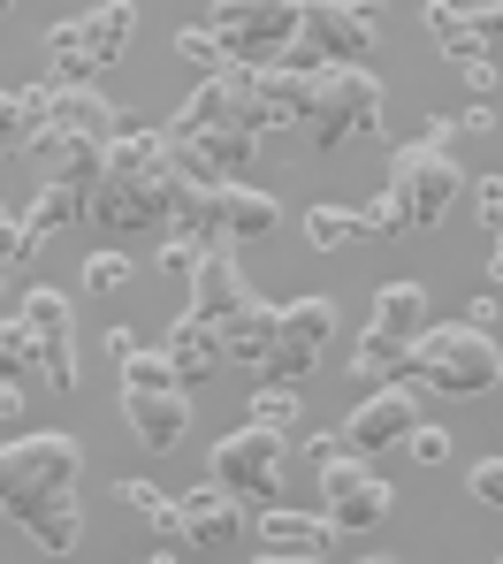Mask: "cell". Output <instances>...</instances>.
<instances>
[{
  "label": "cell",
  "instance_id": "1",
  "mask_svg": "<svg viewBox=\"0 0 503 564\" xmlns=\"http://www.w3.org/2000/svg\"><path fill=\"white\" fill-rule=\"evenodd\" d=\"M107 351H114V375H122V420L138 427V443H145V451H176V443L192 435V389L176 381L168 351H138L130 328H114Z\"/></svg>",
  "mask_w": 503,
  "mask_h": 564
},
{
  "label": "cell",
  "instance_id": "2",
  "mask_svg": "<svg viewBox=\"0 0 503 564\" xmlns=\"http://www.w3.org/2000/svg\"><path fill=\"white\" fill-rule=\"evenodd\" d=\"M77 473H85V451H77L69 435H54V427L15 435V443L0 451V519H15V527H23L39 503L77 496Z\"/></svg>",
  "mask_w": 503,
  "mask_h": 564
},
{
  "label": "cell",
  "instance_id": "3",
  "mask_svg": "<svg viewBox=\"0 0 503 564\" xmlns=\"http://www.w3.org/2000/svg\"><path fill=\"white\" fill-rule=\"evenodd\" d=\"M206 31L229 54V69H275L305 39V8L298 0H221L206 8Z\"/></svg>",
  "mask_w": 503,
  "mask_h": 564
},
{
  "label": "cell",
  "instance_id": "4",
  "mask_svg": "<svg viewBox=\"0 0 503 564\" xmlns=\"http://www.w3.org/2000/svg\"><path fill=\"white\" fill-rule=\"evenodd\" d=\"M503 381V351L481 336V328H466V321H435L419 344H412V389H435V397H481V389H496Z\"/></svg>",
  "mask_w": 503,
  "mask_h": 564
},
{
  "label": "cell",
  "instance_id": "5",
  "mask_svg": "<svg viewBox=\"0 0 503 564\" xmlns=\"http://www.w3.org/2000/svg\"><path fill=\"white\" fill-rule=\"evenodd\" d=\"M305 130H313V153H336L351 138H374L382 130V85L367 69H313Z\"/></svg>",
  "mask_w": 503,
  "mask_h": 564
},
{
  "label": "cell",
  "instance_id": "6",
  "mask_svg": "<svg viewBox=\"0 0 503 564\" xmlns=\"http://www.w3.org/2000/svg\"><path fill=\"white\" fill-rule=\"evenodd\" d=\"M283 466H291V443H283V435L237 427V435L214 443V488L237 496L244 511H275V503H283Z\"/></svg>",
  "mask_w": 503,
  "mask_h": 564
},
{
  "label": "cell",
  "instance_id": "7",
  "mask_svg": "<svg viewBox=\"0 0 503 564\" xmlns=\"http://www.w3.org/2000/svg\"><path fill=\"white\" fill-rule=\"evenodd\" d=\"M390 191H397V206H404V229H435V221L466 198V176H458L450 153H435L427 138H412V145H397Z\"/></svg>",
  "mask_w": 503,
  "mask_h": 564
},
{
  "label": "cell",
  "instance_id": "8",
  "mask_svg": "<svg viewBox=\"0 0 503 564\" xmlns=\"http://www.w3.org/2000/svg\"><path fill=\"white\" fill-rule=\"evenodd\" d=\"M390 480L367 466L359 451H336V458H320V511H328V527L336 534H367V527H382L390 519Z\"/></svg>",
  "mask_w": 503,
  "mask_h": 564
},
{
  "label": "cell",
  "instance_id": "9",
  "mask_svg": "<svg viewBox=\"0 0 503 564\" xmlns=\"http://www.w3.org/2000/svg\"><path fill=\"white\" fill-rule=\"evenodd\" d=\"M374 39H382L374 8H359V0H313V8H305V39H298V46L320 62V69H367Z\"/></svg>",
  "mask_w": 503,
  "mask_h": 564
},
{
  "label": "cell",
  "instance_id": "10",
  "mask_svg": "<svg viewBox=\"0 0 503 564\" xmlns=\"http://www.w3.org/2000/svg\"><path fill=\"white\" fill-rule=\"evenodd\" d=\"M328 336H336V297H291L283 305V328H275V359L260 367V381H275V389L305 381L320 367Z\"/></svg>",
  "mask_w": 503,
  "mask_h": 564
},
{
  "label": "cell",
  "instance_id": "11",
  "mask_svg": "<svg viewBox=\"0 0 503 564\" xmlns=\"http://www.w3.org/2000/svg\"><path fill=\"white\" fill-rule=\"evenodd\" d=\"M15 321L31 328V351H39V381H46L54 397H69V389H77V351H69V290H54V282L23 290Z\"/></svg>",
  "mask_w": 503,
  "mask_h": 564
},
{
  "label": "cell",
  "instance_id": "12",
  "mask_svg": "<svg viewBox=\"0 0 503 564\" xmlns=\"http://www.w3.org/2000/svg\"><path fill=\"white\" fill-rule=\"evenodd\" d=\"M161 176H168V153H161ZM161 176H122V169H107L100 191L85 198V221L107 229V237H145V229H161V221H168Z\"/></svg>",
  "mask_w": 503,
  "mask_h": 564
},
{
  "label": "cell",
  "instance_id": "13",
  "mask_svg": "<svg viewBox=\"0 0 503 564\" xmlns=\"http://www.w3.org/2000/svg\"><path fill=\"white\" fill-rule=\"evenodd\" d=\"M419 427V389H374L351 420H343V451H397L404 435Z\"/></svg>",
  "mask_w": 503,
  "mask_h": 564
},
{
  "label": "cell",
  "instance_id": "14",
  "mask_svg": "<svg viewBox=\"0 0 503 564\" xmlns=\"http://www.w3.org/2000/svg\"><path fill=\"white\" fill-rule=\"evenodd\" d=\"M176 511H184V550H176V557H192V550L214 557V550H229V542L244 534V503H237V496H221L214 480L192 488V496H176Z\"/></svg>",
  "mask_w": 503,
  "mask_h": 564
},
{
  "label": "cell",
  "instance_id": "15",
  "mask_svg": "<svg viewBox=\"0 0 503 564\" xmlns=\"http://www.w3.org/2000/svg\"><path fill=\"white\" fill-rule=\"evenodd\" d=\"M69 23V39H77V54L107 69V62H122L130 54V39H138V8L130 0H100V8H85V15H62Z\"/></svg>",
  "mask_w": 503,
  "mask_h": 564
},
{
  "label": "cell",
  "instance_id": "16",
  "mask_svg": "<svg viewBox=\"0 0 503 564\" xmlns=\"http://www.w3.org/2000/svg\"><path fill=\"white\" fill-rule=\"evenodd\" d=\"M168 367H176L184 389H199V381H214V367H229V359H221V328L199 321L192 305H184V313H176V328H168Z\"/></svg>",
  "mask_w": 503,
  "mask_h": 564
},
{
  "label": "cell",
  "instance_id": "17",
  "mask_svg": "<svg viewBox=\"0 0 503 564\" xmlns=\"http://www.w3.org/2000/svg\"><path fill=\"white\" fill-rule=\"evenodd\" d=\"M328 542H336V527L320 519V511H260V557H328Z\"/></svg>",
  "mask_w": 503,
  "mask_h": 564
},
{
  "label": "cell",
  "instance_id": "18",
  "mask_svg": "<svg viewBox=\"0 0 503 564\" xmlns=\"http://www.w3.org/2000/svg\"><path fill=\"white\" fill-rule=\"evenodd\" d=\"M275 328H283V305H267V297H244V313L237 321H221V359H237V367H267L275 359Z\"/></svg>",
  "mask_w": 503,
  "mask_h": 564
},
{
  "label": "cell",
  "instance_id": "19",
  "mask_svg": "<svg viewBox=\"0 0 503 564\" xmlns=\"http://www.w3.org/2000/svg\"><path fill=\"white\" fill-rule=\"evenodd\" d=\"M244 297H252V290H244V275H237L229 245H221V252H206L199 275H192V313L221 328V321H237V313H244Z\"/></svg>",
  "mask_w": 503,
  "mask_h": 564
},
{
  "label": "cell",
  "instance_id": "20",
  "mask_svg": "<svg viewBox=\"0 0 503 564\" xmlns=\"http://www.w3.org/2000/svg\"><path fill=\"white\" fill-rule=\"evenodd\" d=\"M427 328H435V305H427L419 282H382V290H374V336H390V344L412 351Z\"/></svg>",
  "mask_w": 503,
  "mask_h": 564
},
{
  "label": "cell",
  "instance_id": "21",
  "mask_svg": "<svg viewBox=\"0 0 503 564\" xmlns=\"http://www.w3.org/2000/svg\"><path fill=\"white\" fill-rule=\"evenodd\" d=\"M283 214H275V198L252 184H221V237L237 245V237H267Z\"/></svg>",
  "mask_w": 503,
  "mask_h": 564
},
{
  "label": "cell",
  "instance_id": "22",
  "mask_svg": "<svg viewBox=\"0 0 503 564\" xmlns=\"http://www.w3.org/2000/svg\"><path fill=\"white\" fill-rule=\"evenodd\" d=\"M114 496H122V503H130V511H138L161 542H168V550H184V511H176V496H161L153 480H130V473L114 480Z\"/></svg>",
  "mask_w": 503,
  "mask_h": 564
},
{
  "label": "cell",
  "instance_id": "23",
  "mask_svg": "<svg viewBox=\"0 0 503 564\" xmlns=\"http://www.w3.org/2000/svg\"><path fill=\"white\" fill-rule=\"evenodd\" d=\"M69 221H85V191H69V184H39V198H31V214H23V237L31 245H46L54 229H69Z\"/></svg>",
  "mask_w": 503,
  "mask_h": 564
},
{
  "label": "cell",
  "instance_id": "24",
  "mask_svg": "<svg viewBox=\"0 0 503 564\" xmlns=\"http://www.w3.org/2000/svg\"><path fill=\"white\" fill-rule=\"evenodd\" d=\"M351 375H359V381H374V389H397V381L412 389V351L367 328V336H359V351H351Z\"/></svg>",
  "mask_w": 503,
  "mask_h": 564
},
{
  "label": "cell",
  "instance_id": "25",
  "mask_svg": "<svg viewBox=\"0 0 503 564\" xmlns=\"http://www.w3.org/2000/svg\"><path fill=\"white\" fill-rule=\"evenodd\" d=\"M23 534H31L39 550H54V557H69V550L85 542V519H77V496H54V503H39V511L23 519Z\"/></svg>",
  "mask_w": 503,
  "mask_h": 564
},
{
  "label": "cell",
  "instance_id": "26",
  "mask_svg": "<svg viewBox=\"0 0 503 564\" xmlns=\"http://www.w3.org/2000/svg\"><path fill=\"white\" fill-rule=\"evenodd\" d=\"M427 39H435V54H450L458 69H473V62H489V54H481V39L466 31V15H458L450 0H427Z\"/></svg>",
  "mask_w": 503,
  "mask_h": 564
},
{
  "label": "cell",
  "instance_id": "27",
  "mask_svg": "<svg viewBox=\"0 0 503 564\" xmlns=\"http://www.w3.org/2000/svg\"><path fill=\"white\" fill-rule=\"evenodd\" d=\"M367 229H359V206H305V245L313 252H343V245H359Z\"/></svg>",
  "mask_w": 503,
  "mask_h": 564
},
{
  "label": "cell",
  "instance_id": "28",
  "mask_svg": "<svg viewBox=\"0 0 503 564\" xmlns=\"http://www.w3.org/2000/svg\"><path fill=\"white\" fill-rule=\"evenodd\" d=\"M244 427H260V435H291V427H298V389L260 381V389L244 397Z\"/></svg>",
  "mask_w": 503,
  "mask_h": 564
},
{
  "label": "cell",
  "instance_id": "29",
  "mask_svg": "<svg viewBox=\"0 0 503 564\" xmlns=\"http://www.w3.org/2000/svg\"><path fill=\"white\" fill-rule=\"evenodd\" d=\"M176 62H184V69H199V85L229 77V54L214 46V31H206V23H184V31H176Z\"/></svg>",
  "mask_w": 503,
  "mask_h": 564
},
{
  "label": "cell",
  "instance_id": "30",
  "mask_svg": "<svg viewBox=\"0 0 503 564\" xmlns=\"http://www.w3.org/2000/svg\"><path fill=\"white\" fill-rule=\"evenodd\" d=\"M107 176V145H62V161H54V184H69V191H100Z\"/></svg>",
  "mask_w": 503,
  "mask_h": 564
},
{
  "label": "cell",
  "instance_id": "31",
  "mask_svg": "<svg viewBox=\"0 0 503 564\" xmlns=\"http://www.w3.org/2000/svg\"><path fill=\"white\" fill-rule=\"evenodd\" d=\"M8 381H15V389L39 381V351H31V328H23V321L0 328V389H8Z\"/></svg>",
  "mask_w": 503,
  "mask_h": 564
},
{
  "label": "cell",
  "instance_id": "32",
  "mask_svg": "<svg viewBox=\"0 0 503 564\" xmlns=\"http://www.w3.org/2000/svg\"><path fill=\"white\" fill-rule=\"evenodd\" d=\"M359 229H367V237H397V229H404V206H397V191H374V198L359 206Z\"/></svg>",
  "mask_w": 503,
  "mask_h": 564
},
{
  "label": "cell",
  "instance_id": "33",
  "mask_svg": "<svg viewBox=\"0 0 503 564\" xmlns=\"http://www.w3.org/2000/svg\"><path fill=\"white\" fill-rule=\"evenodd\" d=\"M199 245H192V237H168V245H161V260H153V275H168V282H192L199 275Z\"/></svg>",
  "mask_w": 503,
  "mask_h": 564
},
{
  "label": "cell",
  "instance_id": "34",
  "mask_svg": "<svg viewBox=\"0 0 503 564\" xmlns=\"http://www.w3.org/2000/svg\"><path fill=\"white\" fill-rule=\"evenodd\" d=\"M122 282H130V260H122V252H92V260H85V290H92V297H114Z\"/></svg>",
  "mask_w": 503,
  "mask_h": 564
},
{
  "label": "cell",
  "instance_id": "35",
  "mask_svg": "<svg viewBox=\"0 0 503 564\" xmlns=\"http://www.w3.org/2000/svg\"><path fill=\"white\" fill-rule=\"evenodd\" d=\"M458 15H466V31L481 39V54L496 62L503 54V0H489V8H458Z\"/></svg>",
  "mask_w": 503,
  "mask_h": 564
},
{
  "label": "cell",
  "instance_id": "36",
  "mask_svg": "<svg viewBox=\"0 0 503 564\" xmlns=\"http://www.w3.org/2000/svg\"><path fill=\"white\" fill-rule=\"evenodd\" d=\"M31 252H39V245L23 237V221H15V214H8V198H0V268H23Z\"/></svg>",
  "mask_w": 503,
  "mask_h": 564
},
{
  "label": "cell",
  "instance_id": "37",
  "mask_svg": "<svg viewBox=\"0 0 503 564\" xmlns=\"http://www.w3.org/2000/svg\"><path fill=\"white\" fill-rule=\"evenodd\" d=\"M466 488H473V503H489V511H503V458H481V466L466 473Z\"/></svg>",
  "mask_w": 503,
  "mask_h": 564
},
{
  "label": "cell",
  "instance_id": "38",
  "mask_svg": "<svg viewBox=\"0 0 503 564\" xmlns=\"http://www.w3.org/2000/svg\"><path fill=\"white\" fill-rule=\"evenodd\" d=\"M404 451H412V458H419V466H442V458H450V435H442V427H427V420H419V427H412V435H404Z\"/></svg>",
  "mask_w": 503,
  "mask_h": 564
},
{
  "label": "cell",
  "instance_id": "39",
  "mask_svg": "<svg viewBox=\"0 0 503 564\" xmlns=\"http://www.w3.org/2000/svg\"><path fill=\"white\" fill-rule=\"evenodd\" d=\"M473 214L489 221V237H503V176H481L473 184Z\"/></svg>",
  "mask_w": 503,
  "mask_h": 564
},
{
  "label": "cell",
  "instance_id": "40",
  "mask_svg": "<svg viewBox=\"0 0 503 564\" xmlns=\"http://www.w3.org/2000/svg\"><path fill=\"white\" fill-rule=\"evenodd\" d=\"M450 122H458V130H473V138H481V130H496V99H473V107H466V115H450Z\"/></svg>",
  "mask_w": 503,
  "mask_h": 564
},
{
  "label": "cell",
  "instance_id": "41",
  "mask_svg": "<svg viewBox=\"0 0 503 564\" xmlns=\"http://www.w3.org/2000/svg\"><path fill=\"white\" fill-rule=\"evenodd\" d=\"M466 328H481V336H489V328H496V290H481V297H473V305H466Z\"/></svg>",
  "mask_w": 503,
  "mask_h": 564
},
{
  "label": "cell",
  "instance_id": "42",
  "mask_svg": "<svg viewBox=\"0 0 503 564\" xmlns=\"http://www.w3.org/2000/svg\"><path fill=\"white\" fill-rule=\"evenodd\" d=\"M466 93H473V99H496V62H473V69H466Z\"/></svg>",
  "mask_w": 503,
  "mask_h": 564
},
{
  "label": "cell",
  "instance_id": "43",
  "mask_svg": "<svg viewBox=\"0 0 503 564\" xmlns=\"http://www.w3.org/2000/svg\"><path fill=\"white\" fill-rule=\"evenodd\" d=\"M419 138H427L435 153H450V138H458V122H450V115H427V130H419Z\"/></svg>",
  "mask_w": 503,
  "mask_h": 564
},
{
  "label": "cell",
  "instance_id": "44",
  "mask_svg": "<svg viewBox=\"0 0 503 564\" xmlns=\"http://www.w3.org/2000/svg\"><path fill=\"white\" fill-rule=\"evenodd\" d=\"M0 420H8V427H15V420H23V389H15V381H8V389H0Z\"/></svg>",
  "mask_w": 503,
  "mask_h": 564
},
{
  "label": "cell",
  "instance_id": "45",
  "mask_svg": "<svg viewBox=\"0 0 503 564\" xmlns=\"http://www.w3.org/2000/svg\"><path fill=\"white\" fill-rule=\"evenodd\" d=\"M0 145H15V93H0Z\"/></svg>",
  "mask_w": 503,
  "mask_h": 564
},
{
  "label": "cell",
  "instance_id": "46",
  "mask_svg": "<svg viewBox=\"0 0 503 564\" xmlns=\"http://www.w3.org/2000/svg\"><path fill=\"white\" fill-rule=\"evenodd\" d=\"M489 282H503V237H496V252H489Z\"/></svg>",
  "mask_w": 503,
  "mask_h": 564
},
{
  "label": "cell",
  "instance_id": "47",
  "mask_svg": "<svg viewBox=\"0 0 503 564\" xmlns=\"http://www.w3.org/2000/svg\"><path fill=\"white\" fill-rule=\"evenodd\" d=\"M260 564H320V557H260Z\"/></svg>",
  "mask_w": 503,
  "mask_h": 564
},
{
  "label": "cell",
  "instance_id": "48",
  "mask_svg": "<svg viewBox=\"0 0 503 564\" xmlns=\"http://www.w3.org/2000/svg\"><path fill=\"white\" fill-rule=\"evenodd\" d=\"M359 564H397V557H359Z\"/></svg>",
  "mask_w": 503,
  "mask_h": 564
},
{
  "label": "cell",
  "instance_id": "49",
  "mask_svg": "<svg viewBox=\"0 0 503 564\" xmlns=\"http://www.w3.org/2000/svg\"><path fill=\"white\" fill-rule=\"evenodd\" d=\"M145 564H176V557H145Z\"/></svg>",
  "mask_w": 503,
  "mask_h": 564
},
{
  "label": "cell",
  "instance_id": "50",
  "mask_svg": "<svg viewBox=\"0 0 503 564\" xmlns=\"http://www.w3.org/2000/svg\"><path fill=\"white\" fill-rule=\"evenodd\" d=\"M0 290H8V268H0Z\"/></svg>",
  "mask_w": 503,
  "mask_h": 564
},
{
  "label": "cell",
  "instance_id": "51",
  "mask_svg": "<svg viewBox=\"0 0 503 564\" xmlns=\"http://www.w3.org/2000/svg\"><path fill=\"white\" fill-rule=\"evenodd\" d=\"M176 564H192V557H176Z\"/></svg>",
  "mask_w": 503,
  "mask_h": 564
},
{
  "label": "cell",
  "instance_id": "52",
  "mask_svg": "<svg viewBox=\"0 0 503 564\" xmlns=\"http://www.w3.org/2000/svg\"><path fill=\"white\" fill-rule=\"evenodd\" d=\"M496 564H503V557H496Z\"/></svg>",
  "mask_w": 503,
  "mask_h": 564
}]
</instances>
